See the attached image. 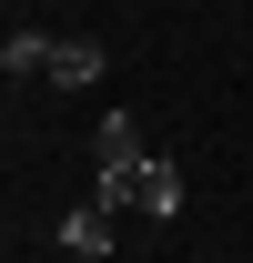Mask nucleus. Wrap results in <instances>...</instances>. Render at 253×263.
<instances>
[{
  "instance_id": "1",
  "label": "nucleus",
  "mask_w": 253,
  "mask_h": 263,
  "mask_svg": "<svg viewBox=\"0 0 253 263\" xmlns=\"http://www.w3.org/2000/svg\"><path fill=\"white\" fill-rule=\"evenodd\" d=\"M142 162H152V152H142V122H132V111H101L92 122V202L101 213H132Z\"/></svg>"
},
{
  "instance_id": "2",
  "label": "nucleus",
  "mask_w": 253,
  "mask_h": 263,
  "mask_svg": "<svg viewBox=\"0 0 253 263\" xmlns=\"http://www.w3.org/2000/svg\"><path fill=\"white\" fill-rule=\"evenodd\" d=\"M101 71H112V51H101V41H61V51H51V91H92Z\"/></svg>"
},
{
  "instance_id": "3",
  "label": "nucleus",
  "mask_w": 253,
  "mask_h": 263,
  "mask_svg": "<svg viewBox=\"0 0 253 263\" xmlns=\"http://www.w3.org/2000/svg\"><path fill=\"white\" fill-rule=\"evenodd\" d=\"M132 213H152V223H172V213H183V172L162 162V152L142 162V182H132Z\"/></svg>"
},
{
  "instance_id": "4",
  "label": "nucleus",
  "mask_w": 253,
  "mask_h": 263,
  "mask_svg": "<svg viewBox=\"0 0 253 263\" xmlns=\"http://www.w3.org/2000/svg\"><path fill=\"white\" fill-rule=\"evenodd\" d=\"M51 51H61L51 31H10L0 41V71H10V81H51Z\"/></svg>"
},
{
  "instance_id": "5",
  "label": "nucleus",
  "mask_w": 253,
  "mask_h": 263,
  "mask_svg": "<svg viewBox=\"0 0 253 263\" xmlns=\"http://www.w3.org/2000/svg\"><path fill=\"white\" fill-rule=\"evenodd\" d=\"M61 253H81V263H101V253H112V223H101V202L61 213Z\"/></svg>"
}]
</instances>
